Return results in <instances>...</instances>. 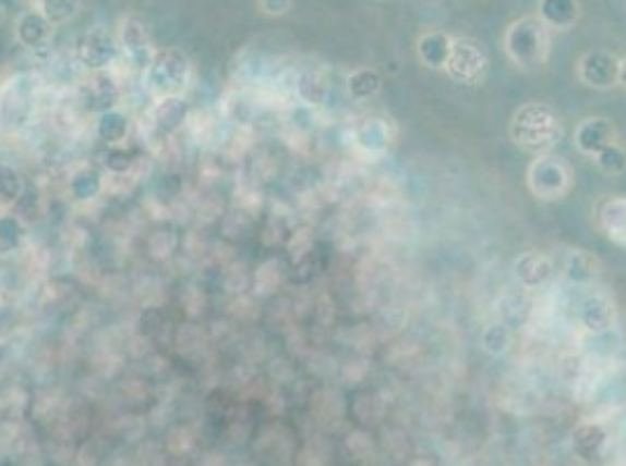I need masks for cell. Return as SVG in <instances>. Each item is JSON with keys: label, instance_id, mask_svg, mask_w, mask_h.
<instances>
[{"label": "cell", "instance_id": "obj_15", "mask_svg": "<svg viewBox=\"0 0 626 466\" xmlns=\"http://www.w3.org/2000/svg\"><path fill=\"white\" fill-rule=\"evenodd\" d=\"M617 140H619L617 128L611 120H605V116H589V120H585L578 128H575V147L591 159H594L601 149Z\"/></svg>", "mask_w": 626, "mask_h": 466}, {"label": "cell", "instance_id": "obj_6", "mask_svg": "<svg viewBox=\"0 0 626 466\" xmlns=\"http://www.w3.org/2000/svg\"><path fill=\"white\" fill-rule=\"evenodd\" d=\"M115 36H118V45L122 52V65L131 73H141L153 63L157 49L153 33L147 22L139 14H124L118 28H115Z\"/></svg>", "mask_w": 626, "mask_h": 466}, {"label": "cell", "instance_id": "obj_32", "mask_svg": "<svg viewBox=\"0 0 626 466\" xmlns=\"http://www.w3.org/2000/svg\"><path fill=\"white\" fill-rule=\"evenodd\" d=\"M292 5V0H257V8L267 16H284Z\"/></svg>", "mask_w": 626, "mask_h": 466}, {"label": "cell", "instance_id": "obj_3", "mask_svg": "<svg viewBox=\"0 0 626 466\" xmlns=\"http://www.w3.org/2000/svg\"><path fill=\"white\" fill-rule=\"evenodd\" d=\"M40 89L43 79L36 73L24 71L12 75L5 87H0V126L10 131L26 126L31 114L36 112Z\"/></svg>", "mask_w": 626, "mask_h": 466}, {"label": "cell", "instance_id": "obj_16", "mask_svg": "<svg viewBox=\"0 0 626 466\" xmlns=\"http://www.w3.org/2000/svg\"><path fill=\"white\" fill-rule=\"evenodd\" d=\"M444 69L449 71V75L458 82H464V85H477L484 77L486 71V59L484 54L470 42H460L456 47H452V54L449 61Z\"/></svg>", "mask_w": 626, "mask_h": 466}, {"label": "cell", "instance_id": "obj_18", "mask_svg": "<svg viewBox=\"0 0 626 466\" xmlns=\"http://www.w3.org/2000/svg\"><path fill=\"white\" fill-rule=\"evenodd\" d=\"M580 79L587 87L611 89L619 85V61L605 52L587 54L580 61Z\"/></svg>", "mask_w": 626, "mask_h": 466}, {"label": "cell", "instance_id": "obj_24", "mask_svg": "<svg viewBox=\"0 0 626 466\" xmlns=\"http://www.w3.org/2000/svg\"><path fill=\"white\" fill-rule=\"evenodd\" d=\"M346 89H349L351 98L358 103H365L382 91V77L372 69H358L346 79Z\"/></svg>", "mask_w": 626, "mask_h": 466}, {"label": "cell", "instance_id": "obj_34", "mask_svg": "<svg viewBox=\"0 0 626 466\" xmlns=\"http://www.w3.org/2000/svg\"><path fill=\"white\" fill-rule=\"evenodd\" d=\"M26 3H28V8H40L45 0H26Z\"/></svg>", "mask_w": 626, "mask_h": 466}, {"label": "cell", "instance_id": "obj_20", "mask_svg": "<svg viewBox=\"0 0 626 466\" xmlns=\"http://www.w3.org/2000/svg\"><path fill=\"white\" fill-rule=\"evenodd\" d=\"M28 245V226L12 210H0V257L20 255Z\"/></svg>", "mask_w": 626, "mask_h": 466}, {"label": "cell", "instance_id": "obj_30", "mask_svg": "<svg viewBox=\"0 0 626 466\" xmlns=\"http://www.w3.org/2000/svg\"><path fill=\"white\" fill-rule=\"evenodd\" d=\"M573 439H575V443H578L580 451L597 453L599 447L605 443V431L597 422H585L578 427V431H575Z\"/></svg>", "mask_w": 626, "mask_h": 466}, {"label": "cell", "instance_id": "obj_4", "mask_svg": "<svg viewBox=\"0 0 626 466\" xmlns=\"http://www.w3.org/2000/svg\"><path fill=\"white\" fill-rule=\"evenodd\" d=\"M526 185L540 201H562L573 189V171L562 157L538 155L526 171Z\"/></svg>", "mask_w": 626, "mask_h": 466}, {"label": "cell", "instance_id": "obj_1", "mask_svg": "<svg viewBox=\"0 0 626 466\" xmlns=\"http://www.w3.org/2000/svg\"><path fill=\"white\" fill-rule=\"evenodd\" d=\"M509 138L523 152L547 155L564 138L562 116L547 103H523L509 120Z\"/></svg>", "mask_w": 626, "mask_h": 466}, {"label": "cell", "instance_id": "obj_26", "mask_svg": "<svg viewBox=\"0 0 626 466\" xmlns=\"http://www.w3.org/2000/svg\"><path fill=\"white\" fill-rule=\"evenodd\" d=\"M55 28L71 24L82 10V0H45L38 8Z\"/></svg>", "mask_w": 626, "mask_h": 466}, {"label": "cell", "instance_id": "obj_25", "mask_svg": "<svg viewBox=\"0 0 626 466\" xmlns=\"http://www.w3.org/2000/svg\"><path fill=\"white\" fill-rule=\"evenodd\" d=\"M482 347L489 355L501 357L513 350V329L505 322H493L482 331Z\"/></svg>", "mask_w": 626, "mask_h": 466}, {"label": "cell", "instance_id": "obj_19", "mask_svg": "<svg viewBox=\"0 0 626 466\" xmlns=\"http://www.w3.org/2000/svg\"><path fill=\"white\" fill-rule=\"evenodd\" d=\"M131 128H134V120H131V114L124 108H115L94 116V136L106 147L127 145Z\"/></svg>", "mask_w": 626, "mask_h": 466}, {"label": "cell", "instance_id": "obj_7", "mask_svg": "<svg viewBox=\"0 0 626 466\" xmlns=\"http://www.w3.org/2000/svg\"><path fill=\"white\" fill-rule=\"evenodd\" d=\"M77 103L92 116L104 114L108 110L122 108L124 103V87L118 71H101V73H85L77 82Z\"/></svg>", "mask_w": 626, "mask_h": 466}, {"label": "cell", "instance_id": "obj_29", "mask_svg": "<svg viewBox=\"0 0 626 466\" xmlns=\"http://www.w3.org/2000/svg\"><path fill=\"white\" fill-rule=\"evenodd\" d=\"M594 161L603 173L619 175L626 171V149L617 140L613 145H607L605 149H601V152L594 157Z\"/></svg>", "mask_w": 626, "mask_h": 466}, {"label": "cell", "instance_id": "obj_17", "mask_svg": "<svg viewBox=\"0 0 626 466\" xmlns=\"http://www.w3.org/2000/svg\"><path fill=\"white\" fill-rule=\"evenodd\" d=\"M513 271L523 290H542L554 278V259L545 253H523L515 259Z\"/></svg>", "mask_w": 626, "mask_h": 466}, {"label": "cell", "instance_id": "obj_28", "mask_svg": "<svg viewBox=\"0 0 626 466\" xmlns=\"http://www.w3.org/2000/svg\"><path fill=\"white\" fill-rule=\"evenodd\" d=\"M449 54H452V47L447 38L431 36V38L421 40V59L431 65V69H444L449 61Z\"/></svg>", "mask_w": 626, "mask_h": 466}, {"label": "cell", "instance_id": "obj_33", "mask_svg": "<svg viewBox=\"0 0 626 466\" xmlns=\"http://www.w3.org/2000/svg\"><path fill=\"white\" fill-rule=\"evenodd\" d=\"M619 85L626 89V59L619 61Z\"/></svg>", "mask_w": 626, "mask_h": 466}, {"label": "cell", "instance_id": "obj_12", "mask_svg": "<svg viewBox=\"0 0 626 466\" xmlns=\"http://www.w3.org/2000/svg\"><path fill=\"white\" fill-rule=\"evenodd\" d=\"M507 52L523 69L540 65L542 59H545V36H542L540 26L531 22L517 24L507 38Z\"/></svg>", "mask_w": 626, "mask_h": 466}, {"label": "cell", "instance_id": "obj_10", "mask_svg": "<svg viewBox=\"0 0 626 466\" xmlns=\"http://www.w3.org/2000/svg\"><path fill=\"white\" fill-rule=\"evenodd\" d=\"M55 38V26L49 24L47 16L38 8H28L16 14L14 20V40L24 47L26 52L40 54L49 49Z\"/></svg>", "mask_w": 626, "mask_h": 466}, {"label": "cell", "instance_id": "obj_5", "mask_svg": "<svg viewBox=\"0 0 626 466\" xmlns=\"http://www.w3.org/2000/svg\"><path fill=\"white\" fill-rule=\"evenodd\" d=\"M75 63L82 73L115 71L122 65V52L115 30L106 26H92L75 42Z\"/></svg>", "mask_w": 626, "mask_h": 466}, {"label": "cell", "instance_id": "obj_31", "mask_svg": "<svg viewBox=\"0 0 626 466\" xmlns=\"http://www.w3.org/2000/svg\"><path fill=\"white\" fill-rule=\"evenodd\" d=\"M575 14H578V10H575L573 5V0H556V5L554 10L552 8H545V16L550 22H554L556 26H566L575 20Z\"/></svg>", "mask_w": 626, "mask_h": 466}, {"label": "cell", "instance_id": "obj_11", "mask_svg": "<svg viewBox=\"0 0 626 466\" xmlns=\"http://www.w3.org/2000/svg\"><path fill=\"white\" fill-rule=\"evenodd\" d=\"M106 187L108 173L96 163H80L77 169L71 171L69 182H65V192H69L71 201L80 208L94 206L106 194Z\"/></svg>", "mask_w": 626, "mask_h": 466}, {"label": "cell", "instance_id": "obj_2", "mask_svg": "<svg viewBox=\"0 0 626 466\" xmlns=\"http://www.w3.org/2000/svg\"><path fill=\"white\" fill-rule=\"evenodd\" d=\"M143 89L151 94L153 101L159 98H180L188 96L194 82V63L178 47H161L153 63L141 75Z\"/></svg>", "mask_w": 626, "mask_h": 466}, {"label": "cell", "instance_id": "obj_22", "mask_svg": "<svg viewBox=\"0 0 626 466\" xmlns=\"http://www.w3.org/2000/svg\"><path fill=\"white\" fill-rule=\"evenodd\" d=\"M26 180L16 165L0 161V210H10L24 196Z\"/></svg>", "mask_w": 626, "mask_h": 466}, {"label": "cell", "instance_id": "obj_8", "mask_svg": "<svg viewBox=\"0 0 626 466\" xmlns=\"http://www.w3.org/2000/svg\"><path fill=\"white\" fill-rule=\"evenodd\" d=\"M575 318H578V324L587 331L589 336H605V334H611L615 327L617 310L611 296L603 292H591L578 304Z\"/></svg>", "mask_w": 626, "mask_h": 466}, {"label": "cell", "instance_id": "obj_21", "mask_svg": "<svg viewBox=\"0 0 626 466\" xmlns=\"http://www.w3.org/2000/svg\"><path fill=\"white\" fill-rule=\"evenodd\" d=\"M599 275L597 259L587 255L585 249H570L564 261V278L573 287H587Z\"/></svg>", "mask_w": 626, "mask_h": 466}, {"label": "cell", "instance_id": "obj_23", "mask_svg": "<svg viewBox=\"0 0 626 466\" xmlns=\"http://www.w3.org/2000/svg\"><path fill=\"white\" fill-rule=\"evenodd\" d=\"M294 96H298L300 106L304 108H318L327 98V82L318 73H300L292 85Z\"/></svg>", "mask_w": 626, "mask_h": 466}, {"label": "cell", "instance_id": "obj_27", "mask_svg": "<svg viewBox=\"0 0 626 466\" xmlns=\"http://www.w3.org/2000/svg\"><path fill=\"white\" fill-rule=\"evenodd\" d=\"M136 163V155L127 149V145L122 147H106V155H104V171L108 175H127L131 169H134Z\"/></svg>", "mask_w": 626, "mask_h": 466}, {"label": "cell", "instance_id": "obj_13", "mask_svg": "<svg viewBox=\"0 0 626 466\" xmlns=\"http://www.w3.org/2000/svg\"><path fill=\"white\" fill-rule=\"evenodd\" d=\"M594 224L607 241L626 247V196H601L594 206Z\"/></svg>", "mask_w": 626, "mask_h": 466}, {"label": "cell", "instance_id": "obj_14", "mask_svg": "<svg viewBox=\"0 0 626 466\" xmlns=\"http://www.w3.org/2000/svg\"><path fill=\"white\" fill-rule=\"evenodd\" d=\"M351 143L360 155L365 157H382L388 152L390 145V126L386 120L378 116H365L351 128Z\"/></svg>", "mask_w": 626, "mask_h": 466}, {"label": "cell", "instance_id": "obj_9", "mask_svg": "<svg viewBox=\"0 0 626 466\" xmlns=\"http://www.w3.org/2000/svg\"><path fill=\"white\" fill-rule=\"evenodd\" d=\"M192 116V106L188 96L180 98H159L153 101L151 112H147V122H151L155 136L159 138H173L185 128Z\"/></svg>", "mask_w": 626, "mask_h": 466}]
</instances>
